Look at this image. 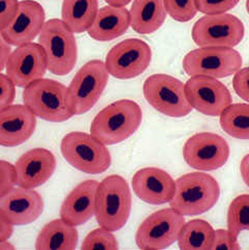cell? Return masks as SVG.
Here are the masks:
<instances>
[{
    "mask_svg": "<svg viewBox=\"0 0 249 250\" xmlns=\"http://www.w3.org/2000/svg\"><path fill=\"white\" fill-rule=\"evenodd\" d=\"M228 229L237 238L249 230V194H241L231 201L228 211Z\"/></svg>",
    "mask_w": 249,
    "mask_h": 250,
    "instance_id": "28",
    "label": "cell"
},
{
    "mask_svg": "<svg viewBox=\"0 0 249 250\" xmlns=\"http://www.w3.org/2000/svg\"><path fill=\"white\" fill-rule=\"evenodd\" d=\"M240 172L243 181L245 182V184L249 187V154L244 156L242 161H241Z\"/></svg>",
    "mask_w": 249,
    "mask_h": 250,
    "instance_id": "39",
    "label": "cell"
},
{
    "mask_svg": "<svg viewBox=\"0 0 249 250\" xmlns=\"http://www.w3.org/2000/svg\"><path fill=\"white\" fill-rule=\"evenodd\" d=\"M152 61V50L145 41L127 39L108 52L105 64L112 77L121 80L135 78L143 74Z\"/></svg>",
    "mask_w": 249,
    "mask_h": 250,
    "instance_id": "12",
    "label": "cell"
},
{
    "mask_svg": "<svg viewBox=\"0 0 249 250\" xmlns=\"http://www.w3.org/2000/svg\"><path fill=\"white\" fill-rule=\"evenodd\" d=\"M164 3L166 12L178 22H188L198 12L195 0H164Z\"/></svg>",
    "mask_w": 249,
    "mask_h": 250,
    "instance_id": "30",
    "label": "cell"
},
{
    "mask_svg": "<svg viewBox=\"0 0 249 250\" xmlns=\"http://www.w3.org/2000/svg\"><path fill=\"white\" fill-rule=\"evenodd\" d=\"M98 186V181L87 180L75 187L62 202L61 218L74 227H79L95 216Z\"/></svg>",
    "mask_w": 249,
    "mask_h": 250,
    "instance_id": "21",
    "label": "cell"
},
{
    "mask_svg": "<svg viewBox=\"0 0 249 250\" xmlns=\"http://www.w3.org/2000/svg\"><path fill=\"white\" fill-rule=\"evenodd\" d=\"M61 152L71 166L87 174H99L111 165L109 149L85 132H70L61 141Z\"/></svg>",
    "mask_w": 249,
    "mask_h": 250,
    "instance_id": "6",
    "label": "cell"
},
{
    "mask_svg": "<svg viewBox=\"0 0 249 250\" xmlns=\"http://www.w3.org/2000/svg\"><path fill=\"white\" fill-rule=\"evenodd\" d=\"M219 196V184L212 176L201 171L190 172L176 180L169 205L184 216H196L211 210Z\"/></svg>",
    "mask_w": 249,
    "mask_h": 250,
    "instance_id": "3",
    "label": "cell"
},
{
    "mask_svg": "<svg viewBox=\"0 0 249 250\" xmlns=\"http://www.w3.org/2000/svg\"><path fill=\"white\" fill-rule=\"evenodd\" d=\"M16 98V85L5 74L0 72V111L14 103Z\"/></svg>",
    "mask_w": 249,
    "mask_h": 250,
    "instance_id": "33",
    "label": "cell"
},
{
    "mask_svg": "<svg viewBox=\"0 0 249 250\" xmlns=\"http://www.w3.org/2000/svg\"><path fill=\"white\" fill-rule=\"evenodd\" d=\"M183 157L191 167L211 171L221 168L229 158V146L228 141L212 132L196 133L183 147Z\"/></svg>",
    "mask_w": 249,
    "mask_h": 250,
    "instance_id": "13",
    "label": "cell"
},
{
    "mask_svg": "<svg viewBox=\"0 0 249 250\" xmlns=\"http://www.w3.org/2000/svg\"><path fill=\"white\" fill-rule=\"evenodd\" d=\"M112 232L102 227L91 230L83 240L81 249H119V243Z\"/></svg>",
    "mask_w": 249,
    "mask_h": 250,
    "instance_id": "29",
    "label": "cell"
},
{
    "mask_svg": "<svg viewBox=\"0 0 249 250\" xmlns=\"http://www.w3.org/2000/svg\"><path fill=\"white\" fill-rule=\"evenodd\" d=\"M45 22L43 6L35 0H22L18 3L12 22L1 31V35L11 46L28 44L40 36Z\"/></svg>",
    "mask_w": 249,
    "mask_h": 250,
    "instance_id": "16",
    "label": "cell"
},
{
    "mask_svg": "<svg viewBox=\"0 0 249 250\" xmlns=\"http://www.w3.org/2000/svg\"><path fill=\"white\" fill-rule=\"evenodd\" d=\"M39 44L47 56L48 70L56 76H65L77 62L78 47L74 32L62 19L45 22L39 36Z\"/></svg>",
    "mask_w": 249,
    "mask_h": 250,
    "instance_id": "5",
    "label": "cell"
},
{
    "mask_svg": "<svg viewBox=\"0 0 249 250\" xmlns=\"http://www.w3.org/2000/svg\"><path fill=\"white\" fill-rule=\"evenodd\" d=\"M185 90L193 109L208 116H219L231 104L228 88L213 77L191 76Z\"/></svg>",
    "mask_w": 249,
    "mask_h": 250,
    "instance_id": "14",
    "label": "cell"
},
{
    "mask_svg": "<svg viewBox=\"0 0 249 250\" xmlns=\"http://www.w3.org/2000/svg\"><path fill=\"white\" fill-rule=\"evenodd\" d=\"M143 122V110L132 100H118L100 111L90 125V134L105 146H114L131 137Z\"/></svg>",
    "mask_w": 249,
    "mask_h": 250,
    "instance_id": "1",
    "label": "cell"
},
{
    "mask_svg": "<svg viewBox=\"0 0 249 250\" xmlns=\"http://www.w3.org/2000/svg\"><path fill=\"white\" fill-rule=\"evenodd\" d=\"M48 70L47 56L38 43H28L17 47L6 63V75L16 86L25 88L33 81L44 78Z\"/></svg>",
    "mask_w": 249,
    "mask_h": 250,
    "instance_id": "15",
    "label": "cell"
},
{
    "mask_svg": "<svg viewBox=\"0 0 249 250\" xmlns=\"http://www.w3.org/2000/svg\"><path fill=\"white\" fill-rule=\"evenodd\" d=\"M44 211V199L35 189L14 187L0 198V214L14 227L27 226Z\"/></svg>",
    "mask_w": 249,
    "mask_h": 250,
    "instance_id": "17",
    "label": "cell"
},
{
    "mask_svg": "<svg viewBox=\"0 0 249 250\" xmlns=\"http://www.w3.org/2000/svg\"><path fill=\"white\" fill-rule=\"evenodd\" d=\"M245 28L238 17L230 14L206 15L192 28V39L198 47L238 46L244 38Z\"/></svg>",
    "mask_w": 249,
    "mask_h": 250,
    "instance_id": "11",
    "label": "cell"
},
{
    "mask_svg": "<svg viewBox=\"0 0 249 250\" xmlns=\"http://www.w3.org/2000/svg\"><path fill=\"white\" fill-rule=\"evenodd\" d=\"M219 116L221 129L228 135L249 140V104H230Z\"/></svg>",
    "mask_w": 249,
    "mask_h": 250,
    "instance_id": "27",
    "label": "cell"
},
{
    "mask_svg": "<svg viewBox=\"0 0 249 250\" xmlns=\"http://www.w3.org/2000/svg\"><path fill=\"white\" fill-rule=\"evenodd\" d=\"M16 185L35 189L52 177L56 169L55 156L44 147L31 148L15 163Z\"/></svg>",
    "mask_w": 249,
    "mask_h": 250,
    "instance_id": "18",
    "label": "cell"
},
{
    "mask_svg": "<svg viewBox=\"0 0 249 250\" xmlns=\"http://www.w3.org/2000/svg\"><path fill=\"white\" fill-rule=\"evenodd\" d=\"M164 0H134L130 10L131 27L139 35H151L165 22Z\"/></svg>",
    "mask_w": 249,
    "mask_h": 250,
    "instance_id": "23",
    "label": "cell"
},
{
    "mask_svg": "<svg viewBox=\"0 0 249 250\" xmlns=\"http://www.w3.org/2000/svg\"><path fill=\"white\" fill-rule=\"evenodd\" d=\"M18 0H0V32L3 31L14 18Z\"/></svg>",
    "mask_w": 249,
    "mask_h": 250,
    "instance_id": "36",
    "label": "cell"
},
{
    "mask_svg": "<svg viewBox=\"0 0 249 250\" xmlns=\"http://www.w3.org/2000/svg\"><path fill=\"white\" fill-rule=\"evenodd\" d=\"M14 232V226L8 222L3 216L0 214V242L7 241Z\"/></svg>",
    "mask_w": 249,
    "mask_h": 250,
    "instance_id": "38",
    "label": "cell"
},
{
    "mask_svg": "<svg viewBox=\"0 0 249 250\" xmlns=\"http://www.w3.org/2000/svg\"><path fill=\"white\" fill-rule=\"evenodd\" d=\"M98 11V0H63L62 20L74 33H82L94 23Z\"/></svg>",
    "mask_w": 249,
    "mask_h": 250,
    "instance_id": "25",
    "label": "cell"
},
{
    "mask_svg": "<svg viewBox=\"0 0 249 250\" xmlns=\"http://www.w3.org/2000/svg\"><path fill=\"white\" fill-rule=\"evenodd\" d=\"M185 223L184 215L171 207L157 211L140 223L135 234L136 245L146 250L167 248L178 241Z\"/></svg>",
    "mask_w": 249,
    "mask_h": 250,
    "instance_id": "9",
    "label": "cell"
},
{
    "mask_svg": "<svg viewBox=\"0 0 249 250\" xmlns=\"http://www.w3.org/2000/svg\"><path fill=\"white\" fill-rule=\"evenodd\" d=\"M215 230L209 222L193 219L186 222L181 229L178 245L184 250L212 249Z\"/></svg>",
    "mask_w": 249,
    "mask_h": 250,
    "instance_id": "26",
    "label": "cell"
},
{
    "mask_svg": "<svg viewBox=\"0 0 249 250\" xmlns=\"http://www.w3.org/2000/svg\"><path fill=\"white\" fill-rule=\"evenodd\" d=\"M232 86L236 94L244 101L249 103V66L241 68L232 79Z\"/></svg>",
    "mask_w": 249,
    "mask_h": 250,
    "instance_id": "34",
    "label": "cell"
},
{
    "mask_svg": "<svg viewBox=\"0 0 249 250\" xmlns=\"http://www.w3.org/2000/svg\"><path fill=\"white\" fill-rule=\"evenodd\" d=\"M12 53V46L7 43L3 36L0 32V72L6 68L8 58Z\"/></svg>",
    "mask_w": 249,
    "mask_h": 250,
    "instance_id": "37",
    "label": "cell"
},
{
    "mask_svg": "<svg viewBox=\"0 0 249 250\" xmlns=\"http://www.w3.org/2000/svg\"><path fill=\"white\" fill-rule=\"evenodd\" d=\"M23 102L40 118L50 123H63L75 115L69 89L49 78L33 81L24 88Z\"/></svg>",
    "mask_w": 249,
    "mask_h": 250,
    "instance_id": "2",
    "label": "cell"
},
{
    "mask_svg": "<svg viewBox=\"0 0 249 250\" xmlns=\"http://www.w3.org/2000/svg\"><path fill=\"white\" fill-rule=\"evenodd\" d=\"M132 0H105V2L108 3V5H112V6H118V7H123L128 5Z\"/></svg>",
    "mask_w": 249,
    "mask_h": 250,
    "instance_id": "40",
    "label": "cell"
},
{
    "mask_svg": "<svg viewBox=\"0 0 249 250\" xmlns=\"http://www.w3.org/2000/svg\"><path fill=\"white\" fill-rule=\"evenodd\" d=\"M132 195L128 182L111 174L99 183L95 216L100 227L111 231L123 229L129 220Z\"/></svg>",
    "mask_w": 249,
    "mask_h": 250,
    "instance_id": "4",
    "label": "cell"
},
{
    "mask_svg": "<svg viewBox=\"0 0 249 250\" xmlns=\"http://www.w3.org/2000/svg\"><path fill=\"white\" fill-rule=\"evenodd\" d=\"M37 128V115L25 104H12L0 111V146H18L27 141Z\"/></svg>",
    "mask_w": 249,
    "mask_h": 250,
    "instance_id": "19",
    "label": "cell"
},
{
    "mask_svg": "<svg viewBox=\"0 0 249 250\" xmlns=\"http://www.w3.org/2000/svg\"><path fill=\"white\" fill-rule=\"evenodd\" d=\"M15 185V166L10 162L0 160V198L10 192Z\"/></svg>",
    "mask_w": 249,
    "mask_h": 250,
    "instance_id": "32",
    "label": "cell"
},
{
    "mask_svg": "<svg viewBox=\"0 0 249 250\" xmlns=\"http://www.w3.org/2000/svg\"><path fill=\"white\" fill-rule=\"evenodd\" d=\"M132 188L143 202L149 205H164L171 201L176 181L161 168L145 167L133 176Z\"/></svg>",
    "mask_w": 249,
    "mask_h": 250,
    "instance_id": "20",
    "label": "cell"
},
{
    "mask_svg": "<svg viewBox=\"0 0 249 250\" xmlns=\"http://www.w3.org/2000/svg\"><path fill=\"white\" fill-rule=\"evenodd\" d=\"M109 76L102 61L93 60L81 66L68 87L75 115L86 113L97 104L107 86Z\"/></svg>",
    "mask_w": 249,
    "mask_h": 250,
    "instance_id": "10",
    "label": "cell"
},
{
    "mask_svg": "<svg viewBox=\"0 0 249 250\" xmlns=\"http://www.w3.org/2000/svg\"><path fill=\"white\" fill-rule=\"evenodd\" d=\"M238 239L234 238L228 229H216L212 249H240Z\"/></svg>",
    "mask_w": 249,
    "mask_h": 250,
    "instance_id": "35",
    "label": "cell"
},
{
    "mask_svg": "<svg viewBox=\"0 0 249 250\" xmlns=\"http://www.w3.org/2000/svg\"><path fill=\"white\" fill-rule=\"evenodd\" d=\"M242 64L241 54L228 47H199L187 53L183 60V69L190 77L226 78L235 75Z\"/></svg>",
    "mask_w": 249,
    "mask_h": 250,
    "instance_id": "8",
    "label": "cell"
},
{
    "mask_svg": "<svg viewBox=\"0 0 249 250\" xmlns=\"http://www.w3.org/2000/svg\"><path fill=\"white\" fill-rule=\"evenodd\" d=\"M130 26V12L126 7L106 5L98 11L87 33L98 42H110L122 37Z\"/></svg>",
    "mask_w": 249,
    "mask_h": 250,
    "instance_id": "22",
    "label": "cell"
},
{
    "mask_svg": "<svg viewBox=\"0 0 249 250\" xmlns=\"http://www.w3.org/2000/svg\"><path fill=\"white\" fill-rule=\"evenodd\" d=\"M198 12L205 15L223 14L234 8L240 0H195Z\"/></svg>",
    "mask_w": 249,
    "mask_h": 250,
    "instance_id": "31",
    "label": "cell"
},
{
    "mask_svg": "<svg viewBox=\"0 0 249 250\" xmlns=\"http://www.w3.org/2000/svg\"><path fill=\"white\" fill-rule=\"evenodd\" d=\"M246 10H247V13L249 14V0L246 1Z\"/></svg>",
    "mask_w": 249,
    "mask_h": 250,
    "instance_id": "42",
    "label": "cell"
},
{
    "mask_svg": "<svg viewBox=\"0 0 249 250\" xmlns=\"http://www.w3.org/2000/svg\"><path fill=\"white\" fill-rule=\"evenodd\" d=\"M78 244L76 227L63 219H54L48 222L39 232L36 240V249H63L73 250Z\"/></svg>",
    "mask_w": 249,
    "mask_h": 250,
    "instance_id": "24",
    "label": "cell"
},
{
    "mask_svg": "<svg viewBox=\"0 0 249 250\" xmlns=\"http://www.w3.org/2000/svg\"><path fill=\"white\" fill-rule=\"evenodd\" d=\"M144 96L154 109L169 118H184L192 111L185 83L167 74H154L144 83Z\"/></svg>",
    "mask_w": 249,
    "mask_h": 250,
    "instance_id": "7",
    "label": "cell"
},
{
    "mask_svg": "<svg viewBox=\"0 0 249 250\" xmlns=\"http://www.w3.org/2000/svg\"><path fill=\"white\" fill-rule=\"evenodd\" d=\"M15 246L11 243H8L7 241H2L0 242V249H14Z\"/></svg>",
    "mask_w": 249,
    "mask_h": 250,
    "instance_id": "41",
    "label": "cell"
}]
</instances>
